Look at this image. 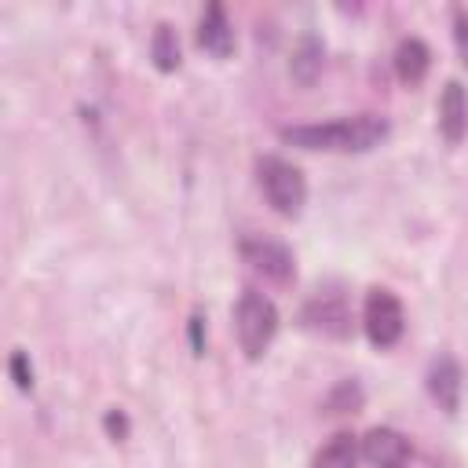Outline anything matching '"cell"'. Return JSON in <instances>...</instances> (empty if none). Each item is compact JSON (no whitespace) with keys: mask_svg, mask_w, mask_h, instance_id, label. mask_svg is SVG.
Returning <instances> with one entry per match:
<instances>
[{"mask_svg":"<svg viewBox=\"0 0 468 468\" xmlns=\"http://www.w3.org/2000/svg\"><path fill=\"white\" fill-rule=\"evenodd\" d=\"M150 58H154V66L161 73L179 69V37H176V29L168 22H161L154 29V37H150Z\"/></svg>","mask_w":468,"mask_h":468,"instance_id":"cell-14","label":"cell"},{"mask_svg":"<svg viewBox=\"0 0 468 468\" xmlns=\"http://www.w3.org/2000/svg\"><path fill=\"white\" fill-rule=\"evenodd\" d=\"M362 329H366L373 347H380V351L395 347L402 340V333H406L402 300L391 289H369L366 303H362Z\"/></svg>","mask_w":468,"mask_h":468,"instance_id":"cell-4","label":"cell"},{"mask_svg":"<svg viewBox=\"0 0 468 468\" xmlns=\"http://www.w3.org/2000/svg\"><path fill=\"white\" fill-rule=\"evenodd\" d=\"M234 333H238V344H241L245 358H263L274 333H278L274 300L256 292V289H245L238 296V307H234Z\"/></svg>","mask_w":468,"mask_h":468,"instance_id":"cell-2","label":"cell"},{"mask_svg":"<svg viewBox=\"0 0 468 468\" xmlns=\"http://www.w3.org/2000/svg\"><path fill=\"white\" fill-rule=\"evenodd\" d=\"M282 143L300 146V150H373L377 143H384L388 135V121L377 113H358V117H340V121H325V124H296V128H282L278 132Z\"/></svg>","mask_w":468,"mask_h":468,"instance_id":"cell-1","label":"cell"},{"mask_svg":"<svg viewBox=\"0 0 468 468\" xmlns=\"http://www.w3.org/2000/svg\"><path fill=\"white\" fill-rule=\"evenodd\" d=\"M358 439L351 431H336L318 453H314V464L311 468H358Z\"/></svg>","mask_w":468,"mask_h":468,"instance_id":"cell-13","label":"cell"},{"mask_svg":"<svg viewBox=\"0 0 468 468\" xmlns=\"http://www.w3.org/2000/svg\"><path fill=\"white\" fill-rule=\"evenodd\" d=\"M303 325L307 329H314V333H322V336H347L351 333V311H347V303L340 300V296H314V300H307V307H303Z\"/></svg>","mask_w":468,"mask_h":468,"instance_id":"cell-7","label":"cell"},{"mask_svg":"<svg viewBox=\"0 0 468 468\" xmlns=\"http://www.w3.org/2000/svg\"><path fill=\"white\" fill-rule=\"evenodd\" d=\"M439 132L446 143H461L468 132V91L461 80H446L439 95Z\"/></svg>","mask_w":468,"mask_h":468,"instance_id":"cell-8","label":"cell"},{"mask_svg":"<svg viewBox=\"0 0 468 468\" xmlns=\"http://www.w3.org/2000/svg\"><path fill=\"white\" fill-rule=\"evenodd\" d=\"M256 179H260V190L267 197V205L278 212V216H296L307 201V183H303V172L285 161V157H260L256 161Z\"/></svg>","mask_w":468,"mask_h":468,"instance_id":"cell-3","label":"cell"},{"mask_svg":"<svg viewBox=\"0 0 468 468\" xmlns=\"http://www.w3.org/2000/svg\"><path fill=\"white\" fill-rule=\"evenodd\" d=\"M358 450H362V457L373 461L377 468H395V464H406V461H410V442H406V435H399L395 428H369Z\"/></svg>","mask_w":468,"mask_h":468,"instance_id":"cell-9","label":"cell"},{"mask_svg":"<svg viewBox=\"0 0 468 468\" xmlns=\"http://www.w3.org/2000/svg\"><path fill=\"white\" fill-rule=\"evenodd\" d=\"M322 66H325V44L314 33H303L289 58V80L296 88H311L322 77Z\"/></svg>","mask_w":468,"mask_h":468,"instance_id":"cell-11","label":"cell"},{"mask_svg":"<svg viewBox=\"0 0 468 468\" xmlns=\"http://www.w3.org/2000/svg\"><path fill=\"white\" fill-rule=\"evenodd\" d=\"M424 384H428V395H431V402H435L442 413H457V410H461L464 373H461V362H457L453 355H439V358H431Z\"/></svg>","mask_w":468,"mask_h":468,"instance_id":"cell-6","label":"cell"},{"mask_svg":"<svg viewBox=\"0 0 468 468\" xmlns=\"http://www.w3.org/2000/svg\"><path fill=\"white\" fill-rule=\"evenodd\" d=\"M238 252H241V260H245L252 271H260V274L271 278V282H282V285H285V282L296 274V256H292V249L282 245V241H274V238L245 234V238L238 241Z\"/></svg>","mask_w":468,"mask_h":468,"instance_id":"cell-5","label":"cell"},{"mask_svg":"<svg viewBox=\"0 0 468 468\" xmlns=\"http://www.w3.org/2000/svg\"><path fill=\"white\" fill-rule=\"evenodd\" d=\"M190 351H194V355L205 351V318H201V311L190 314Z\"/></svg>","mask_w":468,"mask_h":468,"instance_id":"cell-18","label":"cell"},{"mask_svg":"<svg viewBox=\"0 0 468 468\" xmlns=\"http://www.w3.org/2000/svg\"><path fill=\"white\" fill-rule=\"evenodd\" d=\"M431 69V48L420 37H406L395 48V73L402 84H420Z\"/></svg>","mask_w":468,"mask_h":468,"instance_id":"cell-12","label":"cell"},{"mask_svg":"<svg viewBox=\"0 0 468 468\" xmlns=\"http://www.w3.org/2000/svg\"><path fill=\"white\" fill-rule=\"evenodd\" d=\"M11 380L18 384V391H33V366H29V355L26 351H11Z\"/></svg>","mask_w":468,"mask_h":468,"instance_id":"cell-16","label":"cell"},{"mask_svg":"<svg viewBox=\"0 0 468 468\" xmlns=\"http://www.w3.org/2000/svg\"><path fill=\"white\" fill-rule=\"evenodd\" d=\"M453 40H457V55L468 66V11L453 7Z\"/></svg>","mask_w":468,"mask_h":468,"instance_id":"cell-17","label":"cell"},{"mask_svg":"<svg viewBox=\"0 0 468 468\" xmlns=\"http://www.w3.org/2000/svg\"><path fill=\"white\" fill-rule=\"evenodd\" d=\"M362 388L355 384V380H340L333 391H329V399H325V406L333 410V413H347V410H358L362 406Z\"/></svg>","mask_w":468,"mask_h":468,"instance_id":"cell-15","label":"cell"},{"mask_svg":"<svg viewBox=\"0 0 468 468\" xmlns=\"http://www.w3.org/2000/svg\"><path fill=\"white\" fill-rule=\"evenodd\" d=\"M395 468H406V464H395Z\"/></svg>","mask_w":468,"mask_h":468,"instance_id":"cell-20","label":"cell"},{"mask_svg":"<svg viewBox=\"0 0 468 468\" xmlns=\"http://www.w3.org/2000/svg\"><path fill=\"white\" fill-rule=\"evenodd\" d=\"M197 44L216 58H227L234 51V26H230L223 4H208L205 7L201 22H197Z\"/></svg>","mask_w":468,"mask_h":468,"instance_id":"cell-10","label":"cell"},{"mask_svg":"<svg viewBox=\"0 0 468 468\" xmlns=\"http://www.w3.org/2000/svg\"><path fill=\"white\" fill-rule=\"evenodd\" d=\"M102 424H106V431H110L113 439H124V435H128V417H124L121 410H110V413L102 417Z\"/></svg>","mask_w":468,"mask_h":468,"instance_id":"cell-19","label":"cell"}]
</instances>
